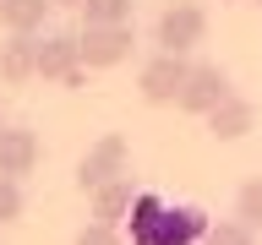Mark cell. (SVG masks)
<instances>
[{"label": "cell", "instance_id": "8992f818", "mask_svg": "<svg viewBox=\"0 0 262 245\" xmlns=\"http://www.w3.org/2000/svg\"><path fill=\"white\" fill-rule=\"evenodd\" d=\"M77 44H82V65L88 71H110V65H120L131 55L137 33H131V22H120V28H82Z\"/></svg>", "mask_w": 262, "mask_h": 245}, {"label": "cell", "instance_id": "5b68a950", "mask_svg": "<svg viewBox=\"0 0 262 245\" xmlns=\"http://www.w3.org/2000/svg\"><path fill=\"white\" fill-rule=\"evenodd\" d=\"M229 98V71L224 65H191L186 71V82H180V109L186 114H196V120H208V109H219Z\"/></svg>", "mask_w": 262, "mask_h": 245}, {"label": "cell", "instance_id": "d6986e66", "mask_svg": "<svg viewBox=\"0 0 262 245\" xmlns=\"http://www.w3.org/2000/svg\"><path fill=\"white\" fill-rule=\"evenodd\" d=\"M251 6H262V0H251Z\"/></svg>", "mask_w": 262, "mask_h": 245}, {"label": "cell", "instance_id": "6da1fadb", "mask_svg": "<svg viewBox=\"0 0 262 245\" xmlns=\"http://www.w3.org/2000/svg\"><path fill=\"white\" fill-rule=\"evenodd\" d=\"M131 245H202V234H208V212L191 207V202H164V196L153 191H137V202H131Z\"/></svg>", "mask_w": 262, "mask_h": 245}, {"label": "cell", "instance_id": "2e32d148", "mask_svg": "<svg viewBox=\"0 0 262 245\" xmlns=\"http://www.w3.org/2000/svg\"><path fill=\"white\" fill-rule=\"evenodd\" d=\"M202 245H257V234L235 218V224H213L208 234H202Z\"/></svg>", "mask_w": 262, "mask_h": 245}, {"label": "cell", "instance_id": "3957f363", "mask_svg": "<svg viewBox=\"0 0 262 245\" xmlns=\"http://www.w3.org/2000/svg\"><path fill=\"white\" fill-rule=\"evenodd\" d=\"M126 169H131V142L120 136V131H110V136H98V142L82 153V163H77V185H82V191H98V185L120 180Z\"/></svg>", "mask_w": 262, "mask_h": 245}, {"label": "cell", "instance_id": "5bb4252c", "mask_svg": "<svg viewBox=\"0 0 262 245\" xmlns=\"http://www.w3.org/2000/svg\"><path fill=\"white\" fill-rule=\"evenodd\" d=\"M235 218H241L251 234L262 229V180H246V185H241V196H235Z\"/></svg>", "mask_w": 262, "mask_h": 245}, {"label": "cell", "instance_id": "e0dca14e", "mask_svg": "<svg viewBox=\"0 0 262 245\" xmlns=\"http://www.w3.org/2000/svg\"><path fill=\"white\" fill-rule=\"evenodd\" d=\"M77 245H126V240H120V229H110V224H88L77 234Z\"/></svg>", "mask_w": 262, "mask_h": 245}, {"label": "cell", "instance_id": "ac0fdd59", "mask_svg": "<svg viewBox=\"0 0 262 245\" xmlns=\"http://www.w3.org/2000/svg\"><path fill=\"white\" fill-rule=\"evenodd\" d=\"M55 6H82V0H55Z\"/></svg>", "mask_w": 262, "mask_h": 245}, {"label": "cell", "instance_id": "7a4b0ae2", "mask_svg": "<svg viewBox=\"0 0 262 245\" xmlns=\"http://www.w3.org/2000/svg\"><path fill=\"white\" fill-rule=\"evenodd\" d=\"M202 38H208V11H202L196 0H175V6H164L159 22H153V44H159L164 55H191Z\"/></svg>", "mask_w": 262, "mask_h": 245}, {"label": "cell", "instance_id": "7c38bea8", "mask_svg": "<svg viewBox=\"0 0 262 245\" xmlns=\"http://www.w3.org/2000/svg\"><path fill=\"white\" fill-rule=\"evenodd\" d=\"M55 0H0V28L6 33H38Z\"/></svg>", "mask_w": 262, "mask_h": 245}, {"label": "cell", "instance_id": "ba28073f", "mask_svg": "<svg viewBox=\"0 0 262 245\" xmlns=\"http://www.w3.org/2000/svg\"><path fill=\"white\" fill-rule=\"evenodd\" d=\"M38 158H44L38 131H28V126H0V175H6V180L33 175V169H38Z\"/></svg>", "mask_w": 262, "mask_h": 245}, {"label": "cell", "instance_id": "ffe728a7", "mask_svg": "<svg viewBox=\"0 0 262 245\" xmlns=\"http://www.w3.org/2000/svg\"><path fill=\"white\" fill-rule=\"evenodd\" d=\"M0 126H6V120H0Z\"/></svg>", "mask_w": 262, "mask_h": 245}, {"label": "cell", "instance_id": "277c9868", "mask_svg": "<svg viewBox=\"0 0 262 245\" xmlns=\"http://www.w3.org/2000/svg\"><path fill=\"white\" fill-rule=\"evenodd\" d=\"M38 77L60 82V87H82V82H88L77 33H49V38H38Z\"/></svg>", "mask_w": 262, "mask_h": 245}, {"label": "cell", "instance_id": "9c48e42d", "mask_svg": "<svg viewBox=\"0 0 262 245\" xmlns=\"http://www.w3.org/2000/svg\"><path fill=\"white\" fill-rule=\"evenodd\" d=\"M33 77H38V33H11L0 44V82L22 87Z\"/></svg>", "mask_w": 262, "mask_h": 245}, {"label": "cell", "instance_id": "30bf717a", "mask_svg": "<svg viewBox=\"0 0 262 245\" xmlns=\"http://www.w3.org/2000/svg\"><path fill=\"white\" fill-rule=\"evenodd\" d=\"M251 126H257V109H251V98H241V93H229L219 109H208V131L219 142H241Z\"/></svg>", "mask_w": 262, "mask_h": 245}, {"label": "cell", "instance_id": "8fae6325", "mask_svg": "<svg viewBox=\"0 0 262 245\" xmlns=\"http://www.w3.org/2000/svg\"><path fill=\"white\" fill-rule=\"evenodd\" d=\"M93 196V224H110V229H120L131 218V202H137V191H131V180L120 175V180H110V185H98V191H88Z\"/></svg>", "mask_w": 262, "mask_h": 245}, {"label": "cell", "instance_id": "9a60e30c", "mask_svg": "<svg viewBox=\"0 0 262 245\" xmlns=\"http://www.w3.org/2000/svg\"><path fill=\"white\" fill-rule=\"evenodd\" d=\"M28 212V196H22V180H6L0 175V224H16Z\"/></svg>", "mask_w": 262, "mask_h": 245}, {"label": "cell", "instance_id": "52a82bcc", "mask_svg": "<svg viewBox=\"0 0 262 245\" xmlns=\"http://www.w3.org/2000/svg\"><path fill=\"white\" fill-rule=\"evenodd\" d=\"M186 71H191V60H186V55H164V49H159V55L137 71V93H142L147 104H175Z\"/></svg>", "mask_w": 262, "mask_h": 245}, {"label": "cell", "instance_id": "4fadbf2b", "mask_svg": "<svg viewBox=\"0 0 262 245\" xmlns=\"http://www.w3.org/2000/svg\"><path fill=\"white\" fill-rule=\"evenodd\" d=\"M82 28H120L131 22V0H82Z\"/></svg>", "mask_w": 262, "mask_h": 245}]
</instances>
